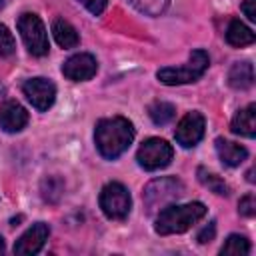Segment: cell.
<instances>
[{
  "label": "cell",
  "mask_w": 256,
  "mask_h": 256,
  "mask_svg": "<svg viewBox=\"0 0 256 256\" xmlns=\"http://www.w3.org/2000/svg\"><path fill=\"white\" fill-rule=\"evenodd\" d=\"M132 140H134V126L130 120L122 116L98 120L96 130H94V142H96L98 152L104 158L108 160L118 158L122 152L128 150Z\"/></svg>",
  "instance_id": "1"
},
{
  "label": "cell",
  "mask_w": 256,
  "mask_h": 256,
  "mask_svg": "<svg viewBox=\"0 0 256 256\" xmlns=\"http://www.w3.org/2000/svg\"><path fill=\"white\" fill-rule=\"evenodd\" d=\"M206 216V206L202 202H190V204H168L164 206L154 222V230L160 236L168 234H182L190 226H194L198 220Z\"/></svg>",
  "instance_id": "2"
},
{
  "label": "cell",
  "mask_w": 256,
  "mask_h": 256,
  "mask_svg": "<svg viewBox=\"0 0 256 256\" xmlns=\"http://www.w3.org/2000/svg\"><path fill=\"white\" fill-rule=\"evenodd\" d=\"M208 64H210V58H208V54H206L204 50H192L186 64L160 68V70L156 72V78H158L162 84H166V86L190 84V82H196L198 78L204 76Z\"/></svg>",
  "instance_id": "3"
},
{
  "label": "cell",
  "mask_w": 256,
  "mask_h": 256,
  "mask_svg": "<svg viewBox=\"0 0 256 256\" xmlns=\"http://www.w3.org/2000/svg\"><path fill=\"white\" fill-rule=\"evenodd\" d=\"M182 194H184V184L178 178H174V176L156 178V180L148 182V186L142 192L144 208H146L148 214L160 212L164 206L176 202Z\"/></svg>",
  "instance_id": "4"
},
{
  "label": "cell",
  "mask_w": 256,
  "mask_h": 256,
  "mask_svg": "<svg viewBox=\"0 0 256 256\" xmlns=\"http://www.w3.org/2000/svg\"><path fill=\"white\" fill-rule=\"evenodd\" d=\"M18 32L28 48V52L32 56H46L48 50H50V44H48V34H46V28H44V22L32 14V12H24L20 18H18Z\"/></svg>",
  "instance_id": "5"
},
{
  "label": "cell",
  "mask_w": 256,
  "mask_h": 256,
  "mask_svg": "<svg viewBox=\"0 0 256 256\" xmlns=\"http://www.w3.org/2000/svg\"><path fill=\"white\" fill-rule=\"evenodd\" d=\"M100 208L110 220H124L130 214L132 208V198L130 192L124 184L120 182H108L100 190Z\"/></svg>",
  "instance_id": "6"
},
{
  "label": "cell",
  "mask_w": 256,
  "mask_h": 256,
  "mask_svg": "<svg viewBox=\"0 0 256 256\" xmlns=\"http://www.w3.org/2000/svg\"><path fill=\"white\" fill-rule=\"evenodd\" d=\"M172 156H174V150H172V146L166 140H162V138H148L138 148L136 160H138V164L144 170L154 172V170H160V168L168 166Z\"/></svg>",
  "instance_id": "7"
},
{
  "label": "cell",
  "mask_w": 256,
  "mask_h": 256,
  "mask_svg": "<svg viewBox=\"0 0 256 256\" xmlns=\"http://www.w3.org/2000/svg\"><path fill=\"white\" fill-rule=\"evenodd\" d=\"M22 92L30 100V104L36 110H40V112L48 110L54 104V100H56V86H54V82H50L48 78H42V76L26 80L22 84Z\"/></svg>",
  "instance_id": "8"
},
{
  "label": "cell",
  "mask_w": 256,
  "mask_h": 256,
  "mask_svg": "<svg viewBox=\"0 0 256 256\" xmlns=\"http://www.w3.org/2000/svg\"><path fill=\"white\" fill-rule=\"evenodd\" d=\"M204 128H206L204 116H202L200 112L192 110V112H188L186 116L180 118L176 130H174V138H176V142H178L180 146L192 148V146H196V144L202 140Z\"/></svg>",
  "instance_id": "9"
},
{
  "label": "cell",
  "mask_w": 256,
  "mask_h": 256,
  "mask_svg": "<svg viewBox=\"0 0 256 256\" xmlns=\"http://www.w3.org/2000/svg\"><path fill=\"white\" fill-rule=\"evenodd\" d=\"M98 70V64H96V58L92 54H86V52H80V54H74L70 56L64 64H62V74L68 78V80H74V82H84V80H90Z\"/></svg>",
  "instance_id": "10"
},
{
  "label": "cell",
  "mask_w": 256,
  "mask_h": 256,
  "mask_svg": "<svg viewBox=\"0 0 256 256\" xmlns=\"http://www.w3.org/2000/svg\"><path fill=\"white\" fill-rule=\"evenodd\" d=\"M48 234H50V228L48 224L44 222H36L32 224L14 244V254H20V256H28V254H36L42 250L44 242L48 240Z\"/></svg>",
  "instance_id": "11"
},
{
  "label": "cell",
  "mask_w": 256,
  "mask_h": 256,
  "mask_svg": "<svg viewBox=\"0 0 256 256\" xmlns=\"http://www.w3.org/2000/svg\"><path fill=\"white\" fill-rule=\"evenodd\" d=\"M28 124V112L22 104L14 100H6L0 104V128L14 134L20 132Z\"/></svg>",
  "instance_id": "12"
},
{
  "label": "cell",
  "mask_w": 256,
  "mask_h": 256,
  "mask_svg": "<svg viewBox=\"0 0 256 256\" xmlns=\"http://www.w3.org/2000/svg\"><path fill=\"white\" fill-rule=\"evenodd\" d=\"M230 130L234 134L254 138V134H256V104H248L246 108L238 110L236 116L232 118Z\"/></svg>",
  "instance_id": "13"
},
{
  "label": "cell",
  "mask_w": 256,
  "mask_h": 256,
  "mask_svg": "<svg viewBox=\"0 0 256 256\" xmlns=\"http://www.w3.org/2000/svg\"><path fill=\"white\" fill-rule=\"evenodd\" d=\"M216 152L222 160V164L234 168V166H240L246 156H248V150L236 142H230V140H224V138H216Z\"/></svg>",
  "instance_id": "14"
},
{
  "label": "cell",
  "mask_w": 256,
  "mask_h": 256,
  "mask_svg": "<svg viewBox=\"0 0 256 256\" xmlns=\"http://www.w3.org/2000/svg\"><path fill=\"white\" fill-rule=\"evenodd\" d=\"M228 84L234 90H246L254 84V66L250 62H236L228 72Z\"/></svg>",
  "instance_id": "15"
},
{
  "label": "cell",
  "mask_w": 256,
  "mask_h": 256,
  "mask_svg": "<svg viewBox=\"0 0 256 256\" xmlns=\"http://www.w3.org/2000/svg\"><path fill=\"white\" fill-rule=\"evenodd\" d=\"M52 34H54V40L58 42V46H62V48H76L80 42L76 28L64 18H56L52 22Z\"/></svg>",
  "instance_id": "16"
},
{
  "label": "cell",
  "mask_w": 256,
  "mask_h": 256,
  "mask_svg": "<svg viewBox=\"0 0 256 256\" xmlns=\"http://www.w3.org/2000/svg\"><path fill=\"white\" fill-rule=\"evenodd\" d=\"M256 40L254 32L240 20H232L226 28V42L230 46H236V48H242V46H248Z\"/></svg>",
  "instance_id": "17"
},
{
  "label": "cell",
  "mask_w": 256,
  "mask_h": 256,
  "mask_svg": "<svg viewBox=\"0 0 256 256\" xmlns=\"http://www.w3.org/2000/svg\"><path fill=\"white\" fill-rule=\"evenodd\" d=\"M148 116L152 118L154 124L164 126V124L172 122V118L176 116V108H174V104H170V102L158 100V102H154V104L148 106Z\"/></svg>",
  "instance_id": "18"
},
{
  "label": "cell",
  "mask_w": 256,
  "mask_h": 256,
  "mask_svg": "<svg viewBox=\"0 0 256 256\" xmlns=\"http://www.w3.org/2000/svg\"><path fill=\"white\" fill-rule=\"evenodd\" d=\"M40 192H42V198L46 202H58L62 192H64V180L60 176H46L40 184Z\"/></svg>",
  "instance_id": "19"
},
{
  "label": "cell",
  "mask_w": 256,
  "mask_h": 256,
  "mask_svg": "<svg viewBox=\"0 0 256 256\" xmlns=\"http://www.w3.org/2000/svg\"><path fill=\"white\" fill-rule=\"evenodd\" d=\"M220 254H230V256H246L250 254V242L240 236V234H230L224 242V246L220 248Z\"/></svg>",
  "instance_id": "20"
},
{
  "label": "cell",
  "mask_w": 256,
  "mask_h": 256,
  "mask_svg": "<svg viewBox=\"0 0 256 256\" xmlns=\"http://www.w3.org/2000/svg\"><path fill=\"white\" fill-rule=\"evenodd\" d=\"M198 180L202 182V186H206L208 190H212L214 194H220V196H228V184L220 178V176H216V174H212V172H208L206 168H198Z\"/></svg>",
  "instance_id": "21"
},
{
  "label": "cell",
  "mask_w": 256,
  "mask_h": 256,
  "mask_svg": "<svg viewBox=\"0 0 256 256\" xmlns=\"http://www.w3.org/2000/svg\"><path fill=\"white\" fill-rule=\"evenodd\" d=\"M136 10H140L146 16H160L166 8L170 0H128Z\"/></svg>",
  "instance_id": "22"
},
{
  "label": "cell",
  "mask_w": 256,
  "mask_h": 256,
  "mask_svg": "<svg viewBox=\"0 0 256 256\" xmlns=\"http://www.w3.org/2000/svg\"><path fill=\"white\" fill-rule=\"evenodd\" d=\"M16 50V42H14V36L10 34V30L0 24V58H6L10 54H14Z\"/></svg>",
  "instance_id": "23"
},
{
  "label": "cell",
  "mask_w": 256,
  "mask_h": 256,
  "mask_svg": "<svg viewBox=\"0 0 256 256\" xmlns=\"http://www.w3.org/2000/svg\"><path fill=\"white\" fill-rule=\"evenodd\" d=\"M238 212H240L242 216H248V218H252V216L256 214V198H254L252 192L240 198V202H238Z\"/></svg>",
  "instance_id": "24"
},
{
  "label": "cell",
  "mask_w": 256,
  "mask_h": 256,
  "mask_svg": "<svg viewBox=\"0 0 256 256\" xmlns=\"http://www.w3.org/2000/svg\"><path fill=\"white\" fill-rule=\"evenodd\" d=\"M106 2H108V0H80V4H82L90 14H94V16H98V14L104 12Z\"/></svg>",
  "instance_id": "25"
},
{
  "label": "cell",
  "mask_w": 256,
  "mask_h": 256,
  "mask_svg": "<svg viewBox=\"0 0 256 256\" xmlns=\"http://www.w3.org/2000/svg\"><path fill=\"white\" fill-rule=\"evenodd\" d=\"M214 234H216V222L212 220V222H208V226H204V228L198 232L196 240H198L200 244H206V242L214 240Z\"/></svg>",
  "instance_id": "26"
},
{
  "label": "cell",
  "mask_w": 256,
  "mask_h": 256,
  "mask_svg": "<svg viewBox=\"0 0 256 256\" xmlns=\"http://www.w3.org/2000/svg\"><path fill=\"white\" fill-rule=\"evenodd\" d=\"M254 4H256V0H244V2H242V6H240V10L244 12V16H246L250 22H254V20H256V10H254Z\"/></svg>",
  "instance_id": "27"
},
{
  "label": "cell",
  "mask_w": 256,
  "mask_h": 256,
  "mask_svg": "<svg viewBox=\"0 0 256 256\" xmlns=\"http://www.w3.org/2000/svg\"><path fill=\"white\" fill-rule=\"evenodd\" d=\"M4 250H6V244H4V238H2V236H0V254H2V252H4Z\"/></svg>",
  "instance_id": "28"
},
{
  "label": "cell",
  "mask_w": 256,
  "mask_h": 256,
  "mask_svg": "<svg viewBox=\"0 0 256 256\" xmlns=\"http://www.w3.org/2000/svg\"><path fill=\"white\" fill-rule=\"evenodd\" d=\"M2 4H4V0H0V8H2Z\"/></svg>",
  "instance_id": "29"
}]
</instances>
